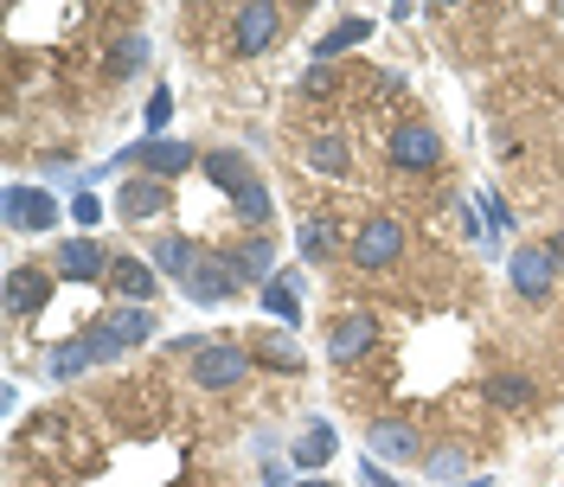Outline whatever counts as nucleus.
<instances>
[{
  "instance_id": "f257e3e1",
  "label": "nucleus",
  "mask_w": 564,
  "mask_h": 487,
  "mask_svg": "<svg viewBox=\"0 0 564 487\" xmlns=\"http://www.w3.org/2000/svg\"><path fill=\"white\" fill-rule=\"evenodd\" d=\"M199 167H206V180L218 186V193H231V206H238V218H245L250 231H270V218H276L270 186L257 180V167H250L238 148H218V154H206Z\"/></svg>"
},
{
  "instance_id": "f03ea898",
  "label": "nucleus",
  "mask_w": 564,
  "mask_h": 487,
  "mask_svg": "<svg viewBox=\"0 0 564 487\" xmlns=\"http://www.w3.org/2000/svg\"><path fill=\"white\" fill-rule=\"evenodd\" d=\"M193 161H199V154H193V141H167V136L148 141V136H141L135 148H122V154L109 161L104 174H116V167H141L148 180H174V174H186Z\"/></svg>"
},
{
  "instance_id": "7ed1b4c3",
  "label": "nucleus",
  "mask_w": 564,
  "mask_h": 487,
  "mask_svg": "<svg viewBox=\"0 0 564 487\" xmlns=\"http://www.w3.org/2000/svg\"><path fill=\"white\" fill-rule=\"evenodd\" d=\"M250 366H257L250 347H231V340H199L193 347V379H199V391H231Z\"/></svg>"
},
{
  "instance_id": "20e7f679",
  "label": "nucleus",
  "mask_w": 564,
  "mask_h": 487,
  "mask_svg": "<svg viewBox=\"0 0 564 487\" xmlns=\"http://www.w3.org/2000/svg\"><path fill=\"white\" fill-rule=\"evenodd\" d=\"M391 167H398V174H436V167H443V136H436L430 122H417V116L398 122V129H391Z\"/></svg>"
},
{
  "instance_id": "39448f33",
  "label": "nucleus",
  "mask_w": 564,
  "mask_h": 487,
  "mask_svg": "<svg viewBox=\"0 0 564 487\" xmlns=\"http://www.w3.org/2000/svg\"><path fill=\"white\" fill-rule=\"evenodd\" d=\"M0 218H7V231H52V225H58V199H52L45 186L13 180V186L0 193Z\"/></svg>"
},
{
  "instance_id": "423d86ee",
  "label": "nucleus",
  "mask_w": 564,
  "mask_h": 487,
  "mask_svg": "<svg viewBox=\"0 0 564 487\" xmlns=\"http://www.w3.org/2000/svg\"><path fill=\"white\" fill-rule=\"evenodd\" d=\"M398 257H404V218H386L379 212V218H366L352 231V263L359 270H391Z\"/></svg>"
},
{
  "instance_id": "0eeeda50",
  "label": "nucleus",
  "mask_w": 564,
  "mask_h": 487,
  "mask_svg": "<svg viewBox=\"0 0 564 487\" xmlns=\"http://www.w3.org/2000/svg\"><path fill=\"white\" fill-rule=\"evenodd\" d=\"M52 295H58V277H52L45 263H13V270H7V314H13V321L45 314Z\"/></svg>"
},
{
  "instance_id": "6e6552de",
  "label": "nucleus",
  "mask_w": 564,
  "mask_h": 487,
  "mask_svg": "<svg viewBox=\"0 0 564 487\" xmlns=\"http://www.w3.org/2000/svg\"><path fill=\"white\" fill-rule=\"evenodd\" d=\"M52 263H58V277H70V282H109V270H116V257H109L97 238H65Z\"/></svg>"
},
{
  "instance_id": "1a4fd4ad",
  "label": "nucleus",
  "mask_w": 564,
  "mask_h": 487,
  "mask_svg": "<svg viewBox=\"0 0 564 487\" xmlns=\"http://www.w3.org/2000/svg\"><path fill=\"white\" fill-rule=\"evenodd\" d=\"M507 277H513V289H520V302H545V295H552V282H558V270H552L545 244H520V250H513V263H507Z\"/></svg>"
},
{
  "instance_id": "9d476101",
  "label": "nucleus",
  "mask_w": 564,
  "mask_h": 487,
  "mask_svg": "<svg viewBox=\"0 0 564 487\" xmlns=\"http://www.w3.org/2000/svg\"><path fill=\"white\" fill-rule=\"evenodd\" d=\"M180 289H186V302H199V309H218V302H231L245 282L231 277V263H225V257H212V250H206V257H199V270L180 282Z\"/></svg>"
},
{
  "instance_id": "9b49d317",
  "label": "nucleus",
  "mask_w": 564,
  "mask_h": 487,
  "mask_svg": "<svg viewBox=\"0 0 564 487\" xmlns=\"http://www.w3.org/2000/svg\"><path fill=\"white\" fill-rule=\"evenodd\" d=\"M372 340H379V321H372L366 309H352V314L334 321V334H327V359H334V366H352V359L372 353Z\"/></svg>"
},
{
  "instance_id": "f8f14e48",
  "label": "nucleus",
  "mask_w": 564,
  "mask_h": 487,
  "mask_svg": "<svg viewBox=\"0 0 564 487\" xmlns=\"http://www.w3.org/2000/svg\"><path fill=\"white\" fill-rule=\"evenodd\" d=\"M276 26H282V7H270V0H250V7H238V26H231L238 58H257V52L276 39Z\"/></svg>"
},
{
  "instance_id": "ddd939ff",
  "label": "nucleus",
  "mask_w": 564,
  "mask_h": 487,
  "mask_svg": "<svg viewBox=\"0 0 564 487\" xmlns=\"http://www.w3.org/2000/svg\"><path fill=\"white\" fill-rule=\"evenodd\" d=\"M161 212H167V186H161V180H148V174L122 180V193H116V218L148 225V218H161Z\"/></svg>"
},
{
  "instance_id": "4468645a",
  "label": "nucleus",
  "mask_w": 564,
  "mask_h": 487,
  "mask_svg": "<svg viewBox=\"0 0 564 487\" xmlns=\"http://www.w3.org/2000/svg\"><path fill=\"white\" fill-rule=\"evenodd\" d=\"M225 263H231V277L238 282H270L276 277V270H270V263H276V244H270V231H250L245 244L225 250Z\"/></svg>"
},
{
  "instance_id": "2eb2a0df",
  "label": "nucleus",
  "mask_w": 564,
  "mask_h": 487,
  "mask_svg": "<svg viewBox=\"0 0 564 487\" xmlns=\"http://www.w3.org/2000/svg\"><path fill=\"white\" fill-rule=\"evenodd\" d=\"M97 366H104V359L84 340V327H77L70 340H58V347H45V379H84V372H97Z\"/></svg>"
},
{
  "instance_id": "dca6fc26",
  "label": "nucleus",
  "mask_w": 564,
  "mask_h": 487,
  "mask_svg": "<svg viewBox=\"0 0 564 487\" xmlns=\"http://www.w3.org/2000/svg\"><path fill=\"white\" fill-rule=\"evenodd\" d=\"M104 327L122 347H148V340L161 334V314H154V302H122L116 314H104Z\"/></svg>"
},
{
  "instance_id": "f3484780",
  "label": "nucleus",
  "mask_w": 564,
  "mask_h": 487,
  "mask_svg": "<svg viewBox=\"0 0 564 487\" xmlns=\"http://www.w3.org/2000/svg\"><path fill=\"white\" fill-rule=\"evenodd\" d=\"M199 257H206V244L180 238V231H167V238H154V250H148V263H154L161 277H174V282H186V277H193V270H199Z\"/></svg>"
},
{
  "instance_id": "a211bd4d",
  "label": "nucleus",
  "mask_w": 564,
  "mask_h": 487,
  "mask_svg": "<svg viewBox=\"0 0 564 487\" xmlns=\"http://www.w3.org/2000/svg\"><path fill=\"white\" fill-rule=\"evenodd\" d=\"M334 450H340V430H334L327 418H315L308 430H302V436H295L289 462H295L302 475H315V468H327V462H334Z\"/></svg>"
},
{
  "instance_id": "6ab92c4d",
  "label": "nucleus",
  "mask_w": 564,
  "mask_h": 487,
  "mask_svg": "<svg viewBox=\"0 0 564 487\" xmlns=\"http://www.w3.org/2000/svg\"><path fill=\"white\" fill-rule=\"evenodd\" d=\"M109 289H116L122 302H154V289H161V270H154V263H141V257H116V270H109Z\"/></svg>"
},
{
  "instance_id": "aec40b11",
  "label": "nucleus",
  "mask_w": 564,
  "mask_h": 487,
  "mask_svg": "<svg viewBox=\"0 0 564 487\" xmlns=\"http://www.w3.org/2000/svg\"><path fill=\"white\" fill-rule=\"evenodd\" d=\"M263 309L276 314L282 327H302V277L295 270H276V277L263 282Z\"/></svg>"
},
{
  "instance_id": "412c9836",
  "label": "nucleus",
  "mask_w": 564,
  "mask_h": 487,
  "mask_svg": "<svg viewBox=\"0 0 564 487\" xmlns=\"http://www.w3.org/2000/svg\"><path fill=\"white\" fill-rule=\"evenodd\" d=\"M308 167L321 180H347L352 174V141L347 136H315L308 141Z\"/></svg>"
},
{
  "instance_id": "4be33fe9",
  "label": "nucleus",
  "mask_w": 564,
  "mask_h": 487,
  "mask_svg": "<svg viewBox=\"0 0 564 487\" xmlns=\"http://www.w3.org/2000/svg\"><path fill=\"white\" fill-rule=\"evenodd\" d=\"M295 250H302L308 263H327V257L340 250V225H334L327 212H315V218H302V231H295Z\"/></svg>"
},
{
  "instance_id": "5701e85b",
  "label": "nucleus",
  "mask_w": 564,
  "mask_h": 487,
  "mask_svg": "<svg viewBox=\"0 0 564 487\" xmlns=\"http://www.w3.org/2000/svg\"><path fill=\"white\" fill-rule=\"evenodd\" d=\"M366 39H372V20H340L334 33H321V39H315V65H334L340 52H359Z\"/></svg>"
},
{
  "instance_id": "b1692460",
  "label": "nucleus",
  "mask_w": 564,
  "mask_h": 487,
  "mask_svg": "<svg viewBox=\"0 0 564 487\" xmlns=\"http://www.w3.org/2000/svg\"><path fill=\"white\" fill-rule=\"evenodd\" d=\"M250 359H263L270 372H302V347L289 334H257L250 340Z\"/></svg>"
},
{
  "instance_id": "393cba45",
  "label": "nucleus",
  "mask_w": 564,
  "mask_h": 487,
  "mask_svg": "<svg viewBox=\"0 0 564 487\" xmlns=\"http://www.w3.org/2000/svg\"><path fill=\"white\" fill-rule=\"evenodd\" d=\"M372 455L417 462V430H411V423H372Z\"/></svg>"
},
{
  "instance_id": "a878e982",
  "label": "nucleus",
  "mask_w": 564,
  "mask_h": 487,
  "mask_svg": "<svg viewBox=\"0 0 564 487\" xmlns=\"http://www.w3.org/2000/svg\"><path fill=\"white\" fill-rule=\"evenodd\" d=\"M154 58V45H148V33H122L116 45H109V77H135L141 65Z\"/></svg>"
},
{
  "instance_id": "bb28decb",
  "label": "nucleus",
  "mask_w": 564,
  "mask_h": 487,
  "mask_svg": "<svg viewBox=\"0 0 564 487\" xmlns=\"http://www.w3.org/2000/svg\"><path fill=\"white\" fill-rule=\"evenodd\" d=\"M462 468H468V462H462V450H430V455H423V475H430L436 487H449Z\"/></svg>"
},
{
  "instance_id": "cd10ccee",
  "label": "nucleus",
  "mask_w": 564,
  "mask_h": 487,
  "mask_svg": "<svg viewBox=\"0 0 564 487\" xmlns=\"http://www.w3.org/2000/svg\"><path fill=\"white\" fill-rule=\"evenodd\" d=\"M488 398H494V404H527L532 385L520 379V372H500V379H488Z\"/></svg>"
},
{
  "instance_id": "c85d7f7f",
  "label": "nucleus",
  "mask_w": 564,
  "mask_h": 487,
  "mask_svg": "<svg viewBox=\"0 0 564 487\" xmlns=\"http://www.w3.org/2000/svg\"><path fill=\"white\" fill-rule=\"evenodd\" d=\"M475 206L488 212V238H494V244H500L507 231H513V212H507V199H500V193H481Z\"/></svg>"
},
{
  "instance_id": "c756f323",
  "label": "nucleus",
  "mask_w": 564,
  "mask_h": 487,
  "mask_svg": "<svg viewBox=\"0 0 564 487\" xmlns=\"http://www.w3.org/2000/svg\"><path fill=\"white\" fill-rule=\"evenodd\" d=\"M167 116H174V90H167V84H154V97H148V141H161Z\"/></svg>"
},
{
  "instance_id": "7c9ffc66",
  "label": "nucleus",
  "mask_w": 564,
  "mask_h": 487,
  "mask_svg": "<svg viewBox=\"0 0 564 487\" xmlns=\"http://www.w3.org/2000/svg\"><path fill=\"white\" fill-rule=\"evenodd\" d=\"M70 218H77V225H84V238H90V231H97V218H104V199H97V193H77V199H70Z\"/></svg>"
},
{
  "instance_id": "2f4dec72",
  "label": "nucleus",
  "mask_w": 564,
  "mask_h": 487,
  "mask_svg": "<svg viewBox=\"0 0 564 487\" xmlns=\"http://www.w3.org/2000/svg\"><path fill=\"white\" fill-rule=\"evenodd\" d=\"M334 90V65H308L302 71V97H327Z\"/></svg>"
},
{
  "instance_id": "473e14b6",
  "label": "nucleus",
  "mask_w": 564,
  "mask_h": 487,
  "mask_svg": "<svg viewBox=\"0 0 564 487\" xmlns=\"http://www.w3.org/2000/svg\"><path fill=\"white\" fill-rule=\"evenodd\" d=\"M359 481H366V487H398L386 468H379V462H359Z\"/></svg>"
},
{
  "instance_id": "72a5a7b5",
  "label": "nucleus",
  "mask_w": 564,
  "mask_h": 487,
  "mask_svg": "<svg viewBox=\"0 0 564 487\" xmlns=\"http://www.w3.org/2000/svg\"><path fill=\"white\" fill-rule=\"evenodd\" d=\"M263 487H289V468H282V462H270V468H263Z\"/></svg>"
},
{
  "instance_id": "f704fd0d",
  "label": "nucleus",
  "mask_w": 564,
  "mask_h": 487,
  "mask_svg": "<svg viewBox=\"0 0 564 487\" xmlns=\"http://www.w3.org/2000/svg\"><path fill=\"white\" fill-rule=\"evenodd\" d=\"M545 257H552V270H564V231L552 244H545Z\"/></svg>"
},
{
  "instance_id": "c9c22d12",
  "label": "nucleus",
  "mask_w": 564,
  "mask_h": 487,
  "mask_svg": "<svg viewBox=\"0 0 564 487\" xmlns=\"http://www.w3.org/2000/svg\"><path fill=\"white\" fill-rule=\"evenodd\" d=\"M462 487H488V475H475V481H462Z\"/></svg>"
},
{
  "instance_id": "e433bc0d",
  "label": "nucleus",
  "mask_w": 564,
  "mask_h": 487,
  "mask_svg": "<svg viewBox=\"0 0 564 487\" xmlns=\"http://www.w3.org/2000/svg\"><path fill=\"white\" fill-rule=\"evenodd\" d=\"M302 487H327V481H302Z\"/></svg>"
}]
</instances>
